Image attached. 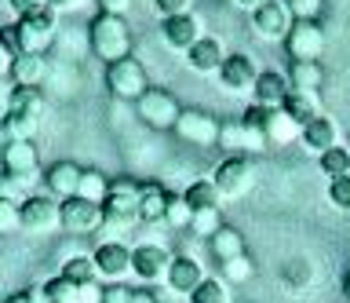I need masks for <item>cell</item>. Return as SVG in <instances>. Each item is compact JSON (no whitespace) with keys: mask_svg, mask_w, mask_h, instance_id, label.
<instances>
[{"mask_svg":"<svg viewBox=\"0 0 350 303\" xmlns=\"http://www.w3.org/2000/svg\"><path fill=\"white\" fill-rule=\"evenodd\" d=\"M139 187L135 179H109L106 201H103V234H113L109 241H117L120 234L139 226Z\"/></svg>","mask_w":350,"mask_h":303,"instance_id":"1","label":"cell"},{"mask_svg":"<svg viewBox=\"0 0 350 303\" xmlns=\"http://www.w3.org/2000/svg\"><path fill=\"white\" fill-rule=\"evenodd\" d=\"M59 34V12L44 8V12H33V15H22L15 29H11V40H15L18 55H44L48 44Z\"/></svg>","mask_w":350,"mask_h":303,"instance_id":"2","label":"cell"},{"mask_svg":"<svg viewBox=\"0 0 350 303\" xmlns=\"http://www.w3.org/2000/svg\"><path fill=\"white\" fill-rule=\"evenodd\" d=\"M88 40H92V51L106 62H120L131 55V29L124 18H113V15H98L92 26H88Z\"/></svg>","mask_w":350,"mask_h":303,"instance_id":"3","label":"cell"},{"mask_svg":"<svg viewBox=\"0 0 350 303\" xmlns=\"http://www.w3.org/2000/svg\"><path fill=\"white\" fill-rule=\"evenodd\" d=\"M212 183L219 187V194H223L226 201H237V198H245V194L252 190V183H256V168H252L248 157L230 154V157L219 161Z\"/></svg>","mask_w":350,"mask_h":303,"instance_id":"4","label":"cell"},{"mask_svg":"<svg viewBox=\"0 0 350 303\" xmlns=\"http://www.w3.org/2000/svg\"><path fill=\"white\" fill-rule=\"evenodd\" d=\"M106 88L109 95H117V99H142L146 95V70H142V62L135 55L120 59V62H109L106 66Z\"/></svg>","mask_w":350,"mask_h":303,"instance_id":"5","label":"cell"},{"mask_svg":"<svg viewBox=\"0 0 350 303\" xmlns=\"http://www.w3.org/2000/svg\"><path fill=\"white\" fill-rule=\"evenodd\" d=\"M325 48V34L317 26V18H292L288 37H284V51L292 62H317Z\"/></svg>","mask_w":350,"mask_h":303,"instance_id":"6","label":"cell"},{"mask_svg":"<svg viewBox=\"0 0 350 303\" xmlns=\"http://www.w3.org/2000/svg\"><path fill=\"white\" fill-rule=\"evenodd\" d=\"M22 230L29 234H51L62 226V201H55L51 194H33V198L18 209Z\"/></svg>","mask_w":350,"mask_h":303,"instance_id":"7","label":"cell"},{"mask_svg":"<svg viewBox=\"0 0 350 303\" xmlns=\"http://www.w3.org/2000/svg\"><path fill=\"white\" fill-rule=\"evenodd\" d=\"M172 267V252L164 245H139L131 248V274H135L142 285H157V281L168 278Z\"/></svg>","mask_w":350,"mask_h":303,"instance_id":"8","label":"cell"},{"mask_svg":"<svg viewBox=\"0 0 350 303\" xmlns=\"http://www.w3.org/2000/svg\"><path fill=\"white\" fill-rule=\"evenodd\" d=\"M179 103L172 99L168 92L161 88H146V95L139 99V121L157 128V132H164V128H175V121H179Z\"/></svg>","mask_w":350,"mask_h":303,"instance_id":"9","label":"cell"},{"mask_svg":"<svg viewBox=\"0 0 350 303\" xmlns=\"http://www.w3.org/2000/svg\"><path fill=\"white\" fill-rule=\"evenodd\" d=\"M92 259H95L98 278H106L109 285H120V281L131 274V248L120 245V241H103L92 252Z\"/></svg>","mask_w":350,"mask_h":303,"instance_id":"10","label":"cell"},{"mask_svg":"<svg viewBox=\"0 0 350 303\" xmlns=\"http://www.w3.org/2000/svg\"><path fill=\"white\" fill-rule=\"evenodd\" d=\"M175 135L197 146H215L219 143V121L204 110H183L175 121Z\"/></svg>","mask_w":350,"mask_h":303,"instance_id":"11","label":"cell"},{"mask_svg":"<svg viewBox=\"0 0 350 303\" xmlns=\"http://www.w3.org/2000/svg\"><path fill=\"white\" fill-rule=\"evenodd\" d=\"M98 226H103V205L84 201V198L62 201V230H70V234H98Z\"/></svg>","mask_w":350,"mask_h":303,"instance_id":"12","label":"cell"},{"mask_svg":"<svg viewBox=\"0 0 350 303\" xmlns=\"http://www.w3.org/2000/svg\"><path fill=\"white\" fill-rule=\"evenodd\" d=\"M288 26H292V15L281 0H267L262 8L252 12V29H256V37H262V40H284L288 37Z\"/></svg>","mask_w":350,"mask_h":303,"instance_id":"13","label":"cell"},{"mask_svg":"<svg viewBox=\"0 0 350 303\" xmlns=\"http://www.w3.org/2000/svg\"><path fill=\"white\" fill-rule=\"evenodd\" d=\"M161 37H164V44L175 48V51H190L197 40L204 37V29H201V18H197L193 12H186V15L164 18V23H161Z\"/></svg>","mask_w":350,"mask_h":303,"instance_id":"14","label":"cell"},{"mask_svg":"<svg viewBox=\"0 0 350 303\" xmlns=\"http://www.w3.org/2000/svg\"><path fill=\"white\" fill-rule=\"evenodd\" d=\"M256 77H259V70H256V62H252L248 55H226L223 59V66H219V84H223L226 92H234V95H241V92H252L256 88Z\"/></svg>","mask_w":350,"mask_h":303,"instance_id":"15","label":"cell"},{"mask_svg":"<svg viewBox=\"0 0 350 303\" xmlns=\"http://www.w3.org/2000/svg\"><path fill=\"white\" fill-rule=\"evenodd\" d=\"M37 168H40V157H37V146L33 143H18V139H11V143L4 146V172L8 176H15L22 183L37 179Z\"/></svg>","mask_w":350,"mask_h":303,"instance_id":"16","label":"cell"},{"mask_svg":"<svg viewBox=\"0 0 350 303\" xmlns=\"http://www.w3.org/2000/svg\"><path fill=\"white\" fill-rule=\"evenodd\" d=\"M204 281V270L197 263L193 256H172V267H168V278H164V285H168L175 296H193V289Z\"/></svg>","mask_w":350,"mask_h":303,"instance_id":"17","label":"cell"},{"mask_svg":"<svg viewBox=\"0 0 350 303\" xmlns=\"http://www.w3.org/2000/svg\"><path fill=\"white\" fill-rule=\"evenodd\" d=\"M299 143H303L306 150H310V154H317V157H321L325 150L339 146V128H336V121H332V117L317 114L310 124H303V128H299Z\"/></svg>","mask_w":350,"mask_h":303,"instance_id":"18","label":"cell"},{"mask_svg":"<svg viewBox=\"0 0 350 303\" xmlns=\"http://www.w3.org/2000/svg\"><path fill=\"white\" fill-rule=\"evenodd\" d=\"M81 165H73V161H55V165L44 172V183H48V194L59 201H70L77 198V187H81Z\"/></svg>","mask_w":350,"mask_h":303,"instance_id":"19","label":"cell"},{"mask_svg":"<svg viewBox=\"0 0 350 303\" xmlns=\"http://www.w3.org/2000/svg\"><path fill=\"white\" fill-rule=\"evenodd\" d=\"M284 95H288V77L278 70H262L256 77V88H252V99H256V106H262V110H281Z\"/></svg>","mask_w":350,"mask_h":303,"instance_id":"20","label":"cell"},{"mask_svg":"<svg viewBox=\"0 0 350 303\" xmlns=\"http://www.w3.org/2000/svg\"><path fill=\"white\" fill-rule=\"evenodd\" d=\"M223 59H226L223 40H219V37H208V34L197 40L190 51H186V62H190V70H197V73H219Z\"/></svg>","mask_w":350,"mask_h":303,"instance_id":"21","label":"cell"},{"mask_svg":"<svg viewBox=\"0 0 350 303\" xmlns=\"http://www.w3.org/2000/svg\"><path fill=\"white\" fill-rule=\"evenodd\" d=\"M219 146H226L230 154H241L245 157V150H262L267 146V139H262L259 132H252V128H245V124H219Z\"/></svg>","mask_w":350,"mask_h":303,"instance_id":"22","label":"cell"},{"mask_svg":"<svg viewBox=\"0 0 350 303\" xmlns=\"http://www.w3.org/2000/svg\"><path fill=\"white\" fill-rule=\"evenodd\" d=\"M8 77L18 84V88H37V84L48 77V59L44 55H15L11 59Z\"/></svg>","mask_w":350,"mask_h":303,"instance_id":"23","label":"cell"},{"mask_svg":"<svg viewBox=\"0 0 350 303\" xmlns=\"http://www.w3.org/2000/svg\"><path fill=\"white\" fill-rule=\"evenodd\" d=\"M168 209V190L161 183H142L139 187V223H164Z\"/></svg>","mask_w":350,"mask_h":303,"instance_id":"24","label":"cell"},{"mask_svg":"<svg viewBox=\"0 0 350 303\" xmlns=\"http://www.w3.org/2000/svg\"><path fill=\"white\" fill-rule=\"evenodd\" d=\"M281 114L288 117V121L295 124V128H303V124H310L317 114V95H306V92H292L288 88V95H284V103H281Z\"/></svg>","mask_w":350,"mask_h":303,"instance_id":"25","label":"cell"},{"mask_svg":"<svg viewBox=\"0 0 350 303\" xmlns=\"http://www.w3.org/2000/svg\"><path fill=\"white\" fill-rule=\"evenodd\" d=\"M208 248H212V256L219 263H226V259H234V256H245V237H241L237 226L223 223L212 237H208Z\"/></svg>","mask_w":350,"mask_h":303,"instance_id":"26","label":"cell"},{"mask_svg":"<svg viewBox=\"0 0 350 303\" xmlns=\"http://www.w3.org/2000/svg\"><path fill=\"white\" fill-rule=\"evenodd\" d=\"M183 201L190 205L193 212H201V209H219L223 194H219V187H215L212 179H193L190 187L183 190Z\"/></svg>","mask_w":350,"mask_h":303,"instance_id":"27","label":"cell"},{"mask_svg":"<svg viewBox=\"0 0 350 303\" xmlns=\"http://www.w3.org/2000/svg\"><path fill=\"white\" fill-rule=\"evenodd\" d=\"M299 132L288 117L281 110H267V121H262V139H267V146H281V143H292V135Z\"/></svg>","mask_w":350,"mask_h":303,"instance_id":"28","label":"cell"},{"mask_svg":"<svg viewBox=\"0 0 350 303\" xmlns=\"http://www.w3.org/2000/svg\"><path fill=\"white\" fill-rule=\"evenodd\" d=\"M317 84H321V66H317V62H292V70H288V88L292 92L314 95Z\"/></svg>","mask_w":350,"mask_h":303,"instance_id":"29","label":"cell"},{"mask_svg":"<svg viewBox=\"0 0 350 303\" xmlns=\"http://www.w3.org/2000/svg\"><path fill=\"white\" fill-rule=\"evenodd\" d=\"M106 190H109V179H106L98 168H84V172H81V187H77V198L103 205V201H106Z\"/></svg>","mask_w":350,"mask_h":303,"instance_id":"30","label":"cell"},{"mask_svg":"<svg viewBox=\"0 0 350 303\" xmlns=\"http://www.w3.org/2000/svg\"><path fill=\"white\" fill-rule=\"evenodd\" d=\"M8 114H29V117H40L44 114V99L37 88H11V103H8Z\"/></svg>","mask_w":350,"mask_h":303,"instance_id":"31","label":"cell"},{"mask_svg":"<svg viewBox=\"0 0 350 303\" xmlns=\"http://www.w3.org/2000/svg\"><path fill=\"white\" fill-rule=\"evenodd\" d=\"M321 172L328 176V183L350 176V146H332V150H325V154H321Z\"/></svg>","mask_w":350,"mask_h":303,"instance_id":"32","label":"cell"},{"mask_svg":"<svg viewBox=\"0 0 350 303\" xmlns=\"http://www.w3.org/2000/svg\"><path fill=\"white\" fill-rule=\"evenodd\" d=\"M62 278H70L73 285H92V281H98L95 259H92V256H73V259H66Z\"/></svg>","mask_w":350,"mask_h":303,"instance_id":"33","label":"cell"},{"mask_svg":"<svg viewBox=\"0 0 350 303\" xmlns=\"http://www.w3.org/2000/svg\"><path fill=\"white\" fill-rule=\"evenodd\" d=\"M44 296H48V303H81V285H73L70 278H51L44 281Z\"/></svg>","mask_w":350,"mask_h":303,"instance_id":"34","label":"cell"},{"mask_svg":"<svg viewBox=\"0 0 350 303\" xmlns=\"http://www.w3.org/2000/svg\"><path fill=\"white\" fill-rule=\"evenodd\" d=\"M190 303H230V292H226V281L223 278H204L201 285L193 289Z\"/></svg>","mask_w":350,"mask_h":303,"instance_id":"35","label":"cell"},{"mask_svg":"<svg viewBox=\"0 0 350 303\" xmlns=\"http://www.w3.org/2000/svg\"><path fill=\"white\" fill-rule=\"evenodd\" d=\"M29 198H33V194H29V183L8 176V172H0V201H11V205H18V209H22Z\"/></svg>","mask_w":350,"mask_h":303,"instance_id":"36","label":"cell"},{"mask_svg":"<svg viewBox=\"0 0 350 303\" xmlns=\"http://www.w3.org/2000/svg\"><path fill=\"white\" fill-rule=\"evenodd\" d=\"M190 220H193V209L183 201V194H168V209H164V223L179 226V230H190Z\"/></svg>","mask_w":350,"mask_h":303,"instance_id":"37","label":"cell"},{"mask_svg":"<svg viewBox=\"0 0 350 303\" xmlns=\"http://www.w3.org/2000/svg\"><path fill=\"white\" fill-rule=\"evenodd\" d=\"M219 226H223V220H219V209H201V212H193V220H190V230L197 237H212Z\"/></svg>","mask_w":350,"mask_h":303,"instance_id":"38","label":"cell"},{"mask_svg":"<svg viewBox=\"0 0 350 303\" xmlns=\"http://www.w3.org/2000/svg\"><path fill=\"white\" fill-rule=\"evenodd\" d=\"M328 201H332V209H339V212H350V176L328 183Z\"/></svg>","mask_w":350,"mask_h":303,"instance_id":"39","label":"cell"},{"mask_svg":"<svg viewBox=\"0 0 350 303\" xmlns=\"http://www.w3.org/2000/svg\"><path fill=\"white\" fill-rule=\"evenodd\" d=\"M223 278H226V281H248V278H252V263H248V256H234V259H226V263H223Z\"/></svg>","mask_w":350,"mask_h":303,"instance_id":"40","label":"cell"},{"mask_svg":"<svg viewBox=\"0 0 350 303\" xmlns=\"http://www.w3.org/2000/svg\"><path fill=\"white\" fill-rule=\"evenodd\" d=\"M15 230H22L18 205H11V201H0V234H15Z\"/></svg>","mask_w":350,"mask_h":303,"instance_id":"41","label":"cell"},{"mask_svg":"<svg viewBox=\"0 0 350 303\" xmlns=\"http://www.w3.org/2000/svg\"><path fill=\"white\" fill-rule=\"evenodd\" d=\"M284 8L292 12V18H314L321 12V0H288Z\"/></svg>","mask_w":350,"mask_h":303,"instance_id":"42","label":"cell"},{"mask_svg":"<svg viewBox=\"0 0 350 303\" xmlns=\"http://www.w3.org/2000/svg\"><path fill=\"white\" fill-rule=\"evenodd\" d=\"M131 12V0H98V15H113V18H124Z\"/></svg>","mask_w":350,"mask_h":303,"instance_id":"43","label":"cell"},{"mask_svg":"<svg viewBox=\"0 0 350 303\" xmlns=\"http://www.w3.org/2000/svg\"><path fill=\"white\" fill-rule=\"evenodd\" d=\"M193 8V0H157V12L164 18H172V15H186Z\"/></svg>","mask_w":350,"mask_h":303,"instance_id":"44","label":"cell"},{"mask_svg":"<svg viewBox=\"0 0 350 303\" xmlns=\"http://www.w3.org/2000/svg\"><path fill=\"white\" fill-rule=\"evenodd\" d=\"M11 8H15V15H33V12H44L48 8V0H11Z\"/></svg>","mask_w":350,"mask_h":303,"instance_id":"45","label":"cell"},{"mask_svg":"<svg viewBox=\"0 0 350 303\" xmlns=\"http://www.w3.org/2000/svg\"><path fill=\"white\" fill-rule=\"evenodd\" d=\"M128 300H131V289H124V285L103 289V303H128Z\"/></svg>","mask_w":350,"mask_h":303,"instance_id":"46","label":"cell"},{"mask_svg":"<svg viewBox=\"0 0 350 303\" xmlns=\"http://www.w3.org/2000/svg\"><path fill=\"white\" fill-rule=\"evenodd\" d=\"M81 303H103V285H98V281L81 285Z\"/></svg>","mask_w":350,"mask_h":303,"instance_id":"47","label":"cell"},{"mask_svg":"<svg viewBox=\"0 0 350 303\" xmlns=\"http://www.w3.org/2000/svg\"><path fill=\"white\" fill-rule=\"evenodd\" d=\"M128 303H157V296H153L150 289H131V300Z\"/></svg>","mask_w":350,"mask_h":303,"instance_id":"48","label":"cell"},{"mask_svg":"<svg viewBox=\"0 0 350 303\" xmlns=\"http://www.w3.org/2000/svg\"><path fill=\"white\" fill-rule=\"evenodd\" d=\"M51 12H73V8H81V0H48Z\"/></svg>","mask_w":350,"mask_h":303,"instance_id":"49","label":"cell"},{"mask_svg":"<svg viewBox=\"0 0 350 303\" xmlns=\"http://www.w3.org/2000/svg\"><path fill=\"white\" fill-rule=\"evenodd\" d=\"M11 59H15V55H11V51L4 48V37H0V77H4V73L11 70Z\"/></svg>","mask_w":350,"mask_h":303,"instance_id":"50","label":"cell"},{"mask_svg":"<svg viewBox=\"0 0 350 303\" xmlns=\"http://www.w3.org/2000/svg\"><path fill=\"white\" fill-rule=\"evenodd\" d=\"M11 88H15V84H4V88H0V121H4V117H8V103H11Z\"/></svg>","mask_w":350,"mask_h":303,"instance_id":"51","label":"cell"},{"mask_svg":"<svg viewBox=\"0 0 350 303\" xmlns=\"http://www.w3.org/2000/svg\"><path fill=\"white\" fill-rule=\"evenodd\" d=\"M234 4H237V8H248V12H256V8H262L267 0H234Z\"/></svg>","mask_w":350,"mask_h":303,"instance_id":"52","label":"cell"},{"mask_svg":"<svg viewBox=\"0 0 350 303\" xmlns=\"http://www.w3.org/2000/svg\"><path fill=\"white\" fill-rule=\"evenodd\" d=\"M8 303H29V296H26V292H18V296H11Z\"/></svg>","mask_w":350,"mask_h":303,"instance_id":"53","label":"cell"},{"mask_svg":"<svg viewBox=\"0 0 350 303\" xmlns=\"http://www.w3.org/2000/svg\"><path fill=\"white\" fill-rule=\"evenodd\" d=\"M343 292H347V300H350V274H347V281H343Z\"/></svg>","mask_w":350,"mask_h":303,"instance_id":"54","label":"cell"},{"mask_svg":"<svg viewBox=\"0 0 350 303\" xmlns=\"http://www.w3.org/2000/svg\"><path fill=\"white\" fill-rule=\"evenodd\" d=\"M0 34H4V18H0Z\"/></svg>","mask_w":350,"mask_h":303,"instance_id":"55","label":"cell"}]
</instances>
